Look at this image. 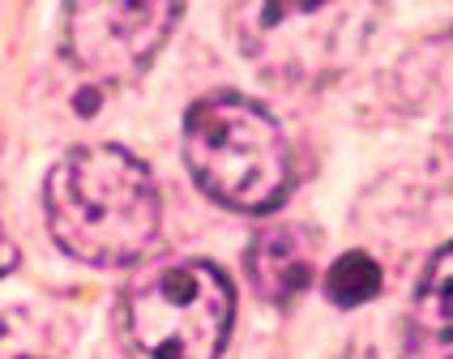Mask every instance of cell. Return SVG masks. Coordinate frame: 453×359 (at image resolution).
Instances as JSON below:
<instances>
[{"label": "cell", "mask_w": 453, "mask_h": 359, "mask_svg": "<svg viewBox=\"0 0 453 359\" xmlns=\"http://www.w3.org/2000/svg\"><path fill=\"white\" fill-rule=\"evenodd\" d=\"M51 240L86 265H133L158 244L163 197L150 167L120 146L60 154L43 184Z\"/></svg>", "instance_id": "6da1fadb"}, {"label": "cell", "mask_w": 453, "mask_h": 359, "mask_svg": "<svg viewBox=\"0 0 453 359\" xmlns=\"http://www.w3.org/2000/svg\"><path fill=\"white\" fill-rule=\"evenodd\" d=\"M184 163L219 205L274 210L291 188V150L278 120L244 95H205L184 116Z\"/></svg>", "instance_id": "7a4b0ae2"}, {"label": "cell", "mask_w": 453, "mask_h": 359, "mask_svg": "<svg viewBox=\"0 0 453 359\" xmlns=\"http://www.w3.org/2000/svg\"><path fill=\"white\" fill-rule=\"evenodd\" d=\"M235 321V291L214 261H163L125 291L128 342L146 359H219Z\"/></svg>", "instance_id": "3957f363"}, {"label": "cell", "mask_w": 453, "mask_h": 359, "mask_svg": "<svg viewBox=\"0 0 453 359\" xmlns=\"http://www.w3.org/2000/svg\"><path fill=\"white\" fill-rule=\"evenodd\" d=\"M380 18V4H231V26L257 69L282 81H326L342 73Z\"/></svg>", "instance_id": "277c9868"}, {"label": "cell", "mask_w": 453, "mask_h": 359, "mask_svg": "<svg viewBox=\"0 0 453 359\" xmlns=\"http://www.w3.org/2000/svg\"><path fill=\"white\" fill-rule=\"evenodd\" d=\"M180 4H111L86 0L65 9V48L81 73L103 81L137 77L176 26Z\"/></svg>", "instance_id": "5b68a950"}, {"label": "cell", "mask_w": 453, "mask_h": 359, "mask_svg": "<svg viewBox=\"0 0 453 359\" xmlns=\"http://www.w3.org/2000/svg\"><path fill=\"white\" fill-rule=\"evenodd\" d=\"M312 240L300 227H265L249 244L252 291L274 308H291L312 286Z\"/></svg>", "instance_id": "8992f818"}, {"label": "cell", "mask_w": 453, "mask_h": 359, "mask_svg": "<svg viewBox=\"0 0 453 359\" xmlns=\"http://www.w3.org/2000/svg\"><path fill=\"white\" fill-rule=\"evenodd\" d=\"M73 347V321L56 308L18 304L0 312V359H65Z\"/></svg>", "instance_id": "52a82bcc"}, {"label": "cell", "mask_w": 453, "mask_h": 359, "mask_svg": "<svg viewBox=\"0 0 453 359\" xmlns=\"http://www.w3.org/2000/svg\"><path fill=\"white\" fill-rule=\"evenodd\" d=\"M411 325L432 359H453V244H445L428 261L415 291Z\"/></svg>", "instance_id": "ba28073f"}, {"label": "cell", "mask_w": 453, "mask_h": 359, "mask_svg": "<svg viewBox=\"0 0 453 359\" xmlns=\"http://www.w3.org/2000/svg\"><path fill=\"white\" fill-rule=\"evenodd\" d=\"M326 295L338 308H359L380 295V265L368 253H342L326 270Z\"/></svg>", "instance_id": "9c48e42d"}, {"label": "cell", "mask_w": 453, "mask_h": 359, "mask_svg": "<svg viewBox=\"0 0 453 359\" xmlns=\"http://www.w3.org/2000/svg\"><path fill=\"white\" fill-rule=\"evenodd\" d=\"M18 261H22V253H18V244L9 240V231H4V223H0V279H4V274H13V270H18Z\"/></svg>", "instance_id": "30bf717a"}]
</instances>
